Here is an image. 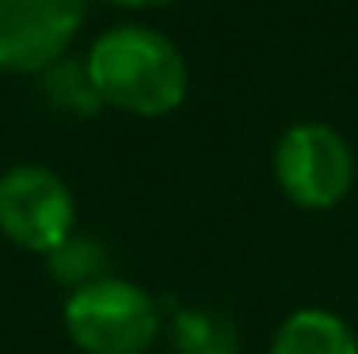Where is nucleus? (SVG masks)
Returning <instances> with one entry per match:
<instances>
[{
  "mask_svg": "<svg viewBox=\"0 0 358 354\" xmlns=\"http://www.w3.org/2000/svg\"><path fill=\"white\" fill-rule=\"evenodd\" d=\"M88 77L103 107L134 118H164L179 111L191 88L187 57L164 31L145 23H118L88 50Z\"/></svg>",
  "mask_w": 358,
  "mask_h": 354,
  "instance_id": "f257e3e1",
  "label": "nucleus"
},
{
  "mask_svg": "<svg viewBox=\"0 0 358 354\" xmlns=\"http://www.w3.org/2000/svg\"><path fill=\"white\" fill-rule=\"evenodd\" d=\"M65 332L84 354H145L160 335V309L126 278H96L65 297Z\"/></svg>",
  "mask_w": 358,
  "mask_h": 354,
  "instance_id": "f03ea898",
  "label": "nucleus"
},
{
  "mask_svg": "<svg viewBox=\"0 0 358 354\" xmlns=\"http://www.w3.org/2000/svg\"><path fill=\"white\" fill-rule=\"evenodd\" d=\"M275 179L301 209H331L355 187V153L328 122H297L275 145Z\"/></svg>",
  "mask_w": 358,
  "mask_h": 354,
  "instance_id": "7ed1b4c3",
  "label": "nucleus"
},
{
  "mask_svg": "<svg viewBox=\"0 0 358 354\" xmlns=\"http://www.w3.org/2000/svg\"><path fill=\"white\" fill-rule=\"evenodd\" d=\"M0 233L23 251L50 256L76 233V202L57 172L15 164L0 175Z\"/></svg>",
  "mask_w": 358,
  "mask_h": 354,
  "instance_id": "20e7f679",
  "label": "nucleus"
},
{
  "mask_svg": "<svg viewBox=\"0 0 358 354\" xmlns=\"http://www.w3.org/2000/svg\"><path fill=\"white\" fill-rule=\"evenodd\" d=\"M84 20L88 0H0V73H46L69 54Z\"/></svg>",
  "mask_w": 358,
  "mask_h": 354,
  "instance_id": "39448f33",
  "label": "nucleus"
},
{
  "mask_svg": "<svg viewBox=\"0 0 358 354\" xmlns=\"http://www.w3.org/2000/svg\"><path fill=\"white\" fill-rule=\"evenodd\" d=\"M271 354H358V335L328 309H297L278 324Z\"/></svg>",
  "mask_w": 358,
  "mask_h": 354,
  "instance_id": "423d86ee",
  "label": "nucleus"
},
{
  "mask_svg": "<svg viewBox=\"0 0 358 354\" xmlns=\"http://www.w3.org/2000/svg\"><path fill=\"white\" fill-rule=\"evenodd\" d=\"M176 354H241V332L217 309H179L168 320Z\"/></svg>",
  "mask_w": 358,
  "mask_h": 354,
  "instance_id": "0eeeda50",
  "label": "nucleus"
},
{
  "mask_svg": "<svg viewBox=\"0 0 358 354\" xmlns=\"http://www.w3.org/2000/svg\"><path fill=\"white\" fill-rule=\"evenodd\" d=\"M38 91H42V99H46V107L57 115L96 118L103 111V99H99V91H96V84H92L84 61L62 57L57 65H50L46 73H38Z\"/></svg>",
  "mask_w": 358,
  "mask_h": 354,
  "instance_id": "6e6552de",
  "label": "nucleus"
},
{
  "mask_svg": "<svg viewBox=\"0 0 358 354\" xmlns=\"http://www.w3.org/2000/svg\"><path fill=\"white\" fill-rule=\"evenodd\" d=\"M103 267H107V248L96 240V236H84V233H73L65 244H57L54 251L46 256V271L54 282L80 290V286L103 278Z\"/></svg>",
  "mask_w": 358,
  "mask_h": 354,
  "instance_id": "1a4fd4ad",
  "label": "nucleus"
},
{
  "mask_svg": "<svg viewBox=\"0 0 358 354\" xmlns=\"http://www.w3.org/2000/svg\"><path fill=\"white\" fill-rule=\"evenodd\" d=\"M107 4H118V8H130V12H141V8H164V4H176V0H107Z\"/></svg>",
  "mask_w": 358,
  "mask_h": 354,
  "instance_id": "9d476101",
  "label": "nucleus"
}]
</instances>
